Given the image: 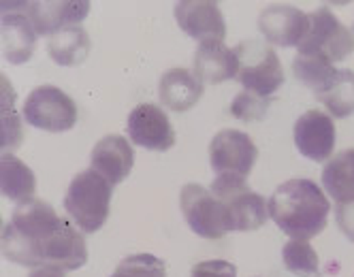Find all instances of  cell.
I'll list each match as a JSON object with an SVG mask.
<instances>
[{
    "label": "cell",
    "instance_id": "obj_1",
    "mask_svg": "<svg viewBox=\"0 0 354 277\" xmlns=\"http://www.w3.org/2000/svg\"><path fill=\"white\" fill-rule=\"evenodd\" d=\"M54 207L41 198L19 203L11 216V222L3 229V254L7 260L21 267H43L45 251L54 233L62 224Z\"/></svg>",
    "mask_w": 354,
    "mask_h": 277
},
{
    "label": "cell",
    "instance_id": "obj_2",
    "mask_svg": "<svg viewBox=\"0 0 354 277\" xmlns=\"http://www.w3.org/2000/svg\"><path fill=\"white\" fill-rule=\"evenodd\" d=\"M269 216L290 239L310 241L326 226L328 198L312 180H288L275 188L269 198Z\"/></svg>",
    "mask_w": 354,
    "mask_h": 277
},
{
    "label": "cell",
    "instance_id": "obj_3",
    "mask_svg": "<svg viewBox=\"0 0 354 277\" xmlns=\"http://www.w3.org/2000/svg\"><path fill=\"white\" fill-rule=\"evenodd\" d=\"M113 186L92 169L73 178L64 196V209L84 235L100 231L109 218Z\"/></svg>",
    "mask_w": 354,
    "mask_h": 277
},
{
    "label": "cell",
    "instance_id": "obj_4",
    "mask_svg": "<svg viewBox=\"0 0 354 277\" xmlns=\"http://www.w3.org/2000/svg\"><path fill=\"white\" fill-rule=\"evenodd\" d=\"M308 19L310 26L297 47V56L333 66L335 62L348 60V56L354 52V35L333 15V11L328 7H320L310 13Z\"/></svg>",
    "mask_w": 354,
    "mask_h": 277
},
{
    "label": "cell",
    "instance_id": "obj_5",
    "mask_svg": "<svg viewBox=\"0 0 354 277\" xmlns=\"http://www.w3.org/2000/svg\"><path fill=\"white\" fill-rule=\"evenodd\" d=\"M224 205L229 233L257 231L269 218V205L263 194L254 192L243 178L218 175L209 188Z\"/></svg>",
    "mask_w": 354,
    "mask_h": 277
},
{
    "label": "cell",
    "instance_id": "obj_6",
    "mask_svg": "<svg viewBox=\"0 0 354 277\" xmlns=\"http://www.w3.org/2000/svg\"><path fill=\"white\" fill-rule=\"evenodd\" d=\"M239 62L237 82L252 94L269 98L284 84V68L269 43L259 39L241 41L235 47Z\"/></svg>",
    "mask_w": 354,
    "mask_h": 277
},
{
    "label": "cell",
    "instance_id": "obj_7",
    "mask_svg": "<svg viewBox=\"0 0 354 277\" xmlns=\"http://www.w3.org/2000/svg\"><path fill=\"white\" fill-rule=\"evenodd\" d=\"M24 117L39 131L66 133L77 124V105L60 88L39 86L24 103Z\"/></svg>",
    "mask_w": 354,
    "mask_h": 277
},
{
    "label": "cell",
    "instance_id": "obj_8",
    "mask_svg": "<svg viewBox=\"0 0 354 277\" xmlns=\"http://www.w3.org/2000/svg\"><path fill=\"white\" fill-rule=\"evenodd\" d=\"M180 207L190 231L203 239H222L229 233L220 198L201 184H186L180 194Z\"/></svg>",
    "mask_w": 354,
    "mask_h": 277
},
{
    "label": "cell",
    "instance_id": "obj_9",
    "mask_svg": "<svg viewBox=\"0 0 354 277\" xmlns=\"http://www.w3.org/2000/svg\"><path fill=\"white\" fill-rule=\"evenodd\" d=\"M257 158L259 149L252 137L235 128L220 131L209 143V162L216 175H235L248 180Z\"/></svg>",
    "mask_w": 354,
    "mask_h": 277
},
{
    "label": "cell",
    "instance_id": "obj_10",
    "mask_svg": "<svg viewBox=\"0 0 354 277\" xmlns=\"http://www.w3.org/2000/svg\"><path fill=\"white\" fill-rule=\"evenodd\" d=\"M3 54L11 64L28 62L37 47V28L26 11V3H3Z\"/></svg>",
    "mask_w": 354,
    "mask_h": 277
},
{
    "label": "cell",
    "instance_id": "obj_11",
    "mask_svg": "<svg viewBox=\"0 0 354 277\" xmlns=\"http://www.w3.org/2000/svg\"><path fill=\"white\" fill-rule=\"evenodd\" d=\"M295 145L301 156H306L314 162L331 160L335 149V124L333 117L320 111L310 109L303 113L295 124Z\"/></svg>",
    "mask_w": 354,
    "mask_h": 277
},
{
    "label": "cell",
    "instance_id": "obj_12",
    "mask_svg": "<svg viewBox=\"0 0 354 277\" xmlns=\"http://www.w3.org/2000/svg\"><path fill=\"white\" fill-rule=\"evenodd\" d=\"M126 133L135 145L151 149V152H167L175 145V131L169 115L160 107L149 103H141L131 111L129 122H126Z\"/></svg>",
    "mask_w": 354,
    "mask_h": 277
},
{
    "label": "cell",
    "instance_id": "obj_13",
    "mask_svg": "<svg viewBox=\"0 0 354 277\" xmlns=\"http://www.w3.org/2000/svg\"><path fill=\"white\" fill-rule=\"evenodd\" d=\"M173 13L177 26L198 43L222 41L226 37L224 15L214 0H182Z\"/></svg>",
    "mask_w": 354,
    "mask_h": 277
},
{
    "label": "cell",
    "instance_id": "obj_14",
    "mask_svg": "<svg viewBox=\"0 0 354 277\" xmlns=\"http://www.w3.org/2000/svg\"><path fill=\"white\" fill-rule=\"evenodd\" d=\"M308 15L288 5H271L259 15V30L267 43L277 47H299L308 32Z\"/></svg>",
    "mask_w": 354,
    "mask_h": 277
},
{
    "label": "cell",
    "instance_id": "obj_15",
    "mask_svg": "<svg viewBox=\"0 0 354 277\" xmlns=\"http://www.w3.org/2000/svg\"><path fill=\"white\" fill-rule=\"evenodd\" d=\"M133 164H135L133 145L120 135L103 137L94 145L90 154V169L96 171L100 178H105L111 186L122 184L129 178Z\"/></svg>",
    "mask_w": 354,
    "mask_h": 277
},
{
    "label": "cell",
    "instance_id": "obj_16",
    "mask_svg": "<svg viewBox=\"0 0 354 277\" xmlns=\"http://www.w3.org/2000/svg\"><path fill=\"white\" fill-rule=\"evenodd\" d=\"M239 62L235 49L226 47L224 41L198 43L194 52L192 73L201 84H222L237 77Z\"/></svg>",
    "mask_w": 354,
    "mask_h": 277
},
{
    "label": "cell",
    "instance_id": "obj_17",
    "mask_svg": "<svg viewBox=\"0 0 354 277\" xmlns=\"http://www.w3.org/2000/svg\"><path fill=\"white\" fill-rule=\"evenodd\" d=\"M26 11L35 23L37 35L43 37H54L56 32L77 26V21H82L90 13V3L86 0H75V3H26Z\"/></svg>",
    "mask_w": 354,
    "mask_h": 277
},
{
    "label": "cell",
    "instance_id": "obj_18",
    "mask_svg": "<svg viewBox=\"0 0 354 277\" xmlns=\"http://www.w3.org/2000/svg\"><path fill=\"white\" fill-rule=\"evenodd\" d=\"M158 96L165 107L175 113H184L192 109L203 96V84L186 68H169L160 77Z\"/></svg>",
    "mask_w": 354,
    "mask_h": 277
},
{
    "label": "cell",
    "instance_id": "obj_19",
    "mask_svg": "<svg viewBox=\"0 0 354 277\" xmlns=\"http://www.w3.org/2000/svg\"><path fill=\"white\" fill-rule=\"evenodd\" d=\"M314 96L328 109L333 117H350L354 113V70L335 68Z\"/></svg>",
    "mask_w": 354,
    "mask_h": 277
},
{
    "label": "cell",
    "instance_id": "obj_20",
    "mask_svg": "<svg viewBox=\"0 0 354 277\" xmlns=\"http://www.w3.org/2000/svg\"><path fill=\"white\" fill-rule=\"evenodd\" d=\"M92 41L86 28L68 26L47 39V54L60 66H80L90 56Z\"/></svg>",
    "mask_w": 354,
    "mask_h": 277
},
{
    "label": "cell",
    "instance_id": "obj_21",
    "mask_svg": "<svg viewBox=\"0 0 354 277\" xmlns=\"http://www.w3.org/2000/svg\"><path fill=\"white\" fill-rule=\"evenodd\" d=\"M322 188L335 203L354 200V147L333 156L322 169Z\"/></svg>",
    "mask_w": 354,
    "mask_h": 277
},
{
    "label": "cell",
    "instance_id": "obj_22",
    "mask_svg": "<svg viewBox=\"0 0 354 277\" xmlns=\"http://www.w3.org/2000/svg\"><path fill=\"white\" fill-rule=\"evenodd\" d=\"M0 186H3V194L19 205L24 200L35 198L37 178L28 164L5 152L0 158Z\"/></svg>",
    "mask_w": 354,
    "mask_h": 277
},
{
    "label": "cell",
    "instance_id": "obj_23",
    "mask_svg": "<svg viewBox=\"0 0 354 277\" xmlns=\"http://www.w3.org/2000/svg\"><path fill=\"white\" fill-rule=\"evenodd\" d=\"M284 267L297 277H318L320 275V260L316 249L308 241L292 239L282 247Z\"/></svg>",
    "mask_w": 354,
    "mask_h": 277
},
{
    "label": "cell",
    "instance_id": "obj_24",
    "mask_svg": "<svg viewBox=\"0 0 354 277\" xmlns=\"http://www.w3.org/2000/svg\"><path fill=\"white\" fill-rule=\"evenodd\" d=\"M15 94L9 86V79L3 77V131H0V147L3 152L13 147H19L21 143V122L17 111L13 109Z\"/></svg>",
    "mask_w": 354,
    "mask_h": 277
},
{
    "label": "cell",
    "instance_id": "obj_25",
    "mask_svg": "<svg viewBox=\"0 0 354 277\" xmlns=\"http://www.w3.org/2000/svg\"><path fill=\"white\" fill-rule=\"evenodd\" d=\"M111 277H167V267L151 254H135L126 256Z\"/></svg>",
    "mask_w": 354,
    "mask_h": 277
},
{
    "label": "cell",
    "instance_id": "obj_26",
    "mask_svg": "<svg viewBox=\"0 0 354 277\" xmlns=\"http://www.w3.org/2000/svg\"><path fill=\"white\" fill-rule=\"evenodd\" d=\"M267 107H269V98H263V96H257V94L243 90L241 94H237L233 98L231 113H233V117L243 120V122H259L265 117Z\"/></svg>",
    "mask_w": 354,
    "mask_h": 277
},
{
    "label": "cell",
    "instance_id": "obj_27",
    "mask_svg": "<svg viewBox=\"0 0 354 277\" xmlns=\"http://www.w3.org/2000/svg\"><path fill=\"white\" fill-rule=\"evenodd\" d=\"M190 277H237V267L229 260H203L192 267Z\"/></svg>",
    "mask_w": 354,
    "mask_h": 277
},
{
    "label": "cell",
    "instance_id": "obj_28",
    "mask_svg": "<svg viewBox=\"0 0 354 277\" xmlns=\"http://www.w3.org/2000/svg\"><path fill=\"white\" fill-rule=\"evenodd\" d=\"M335 220H337V226L344 233V237L354 243V200H348V203H335Z\"/></svg>",
    "mask_w": 354,
    "mask_h": 277
},
{
    "label": "cell",
    "instance_id": "obj_29",
    "mask_svg": "<svg viewBox=\"0 0 354 277\" xmlns=\"http://www.w3.org/2000/svg\"><path fill=\"white\" fill-rule=\"evenodd\" d=\"M28 277H64V271L54 269V267H37L30 271Z\"/></svg>",
    "mask_w": 354,
    "mask_h": 277
}]
</instances>
